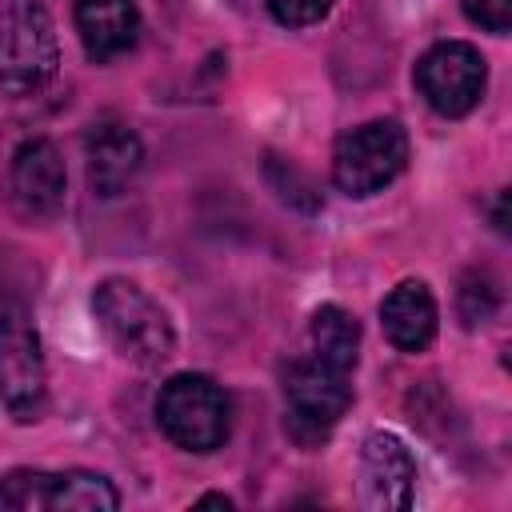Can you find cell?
Masks as SVG:
<instances>
[{
	"label": "cell",
	"mask_w": 512,
	"mask_h": 512,
	"mask_svg": "<svg viewBox=\"0 0 512 512\" xmlns=\"http://www.w3.org/2000/svg\"><path fill=\"white\" fill-rule=\"evenodd\" d=\"M92 312H96V324L108 336V344L140 368L168 360L176 348V332H172L168 312L132 280L112 276V280L96 284Z\"/></svg>",
	"instance_id": "obj_1"
},
{
	"label": "cell",
	"mask_w": 512,
	"mask_h": 512,
	"mask_svg": "<svg viewBox=\"0 0 512 512\" xmlns=\"http://www.w3.org/2000/svg\"><path fill=\"white\" fill-rule=\"evenodd\" d=\"M360 496L368 508L400 512L416 496V460L392 432H372L360 452Z\"/></svg>",
	"instance_id": "obj_9"
},
{
	"label": "cell",
	"mask_w": 512,
	"mask_h": 512,
	"mask_svg": "<svg viewBox=\"0 0 512 512\" xmlns=\"http://www.w3.org/2000/svg\"><path fill=\"white\" fill-rule=\"evenodd\" d=\"M196 508H232V500H228V496H220V492H212V496H200V500H196Z\"/></svg>",
	"instance_id": "obj_18"
},
{
	"label": "cell",
	"mask_w": 512,
	"mask_h": 512,
	"mask_svg": "<svg viewBox=\"0 0 512 512\" xmlns=\"http://www.w3.org/2000/svg\"><path fill=\"white\" fill-rule=\"evenodd\" d=\"M464 16L484 32L504 36L512 28V0H464Z\"/></svg>",
	"instance_id": "obj_17"
},
{
	"label": "cell",
	"mask_w": 512,
	"mask_h": 512,
	"mask_svg": "<svg viewBox=\"0 0 512 512\" xmlns=\"http://www.w3.org/2000/svg\"><path fill=\"white\" fill-rule=\"evenodd\" d=\"M264 4H268V12H272L280 24H288V28H304V24L324 20V16L332 12L336 0H264Z\"/></svg>",
	"instance_id": "obj_16"
},
{
	"label": "cell",
	"mask_w": 512,
	"mask_h": 512,
	"mask_svg": "<svg viewBox=\"0 0 512 512\" xmlns=\"http://www.w3.org/2000/svg\"><path fill=\"white\" fill-rule=\"evenodd\" d=\"M112 512L120 508V496L108 476L100 472H36L16 468L0 476V512Z\"/></svg>",
	"instance_id": "obj_4"
},
{
	"label": "cell",
	"mask_w": 512,
	"mask_h": 512,
	"mask_svg": "<svg viewBox=\"0 0 512 512\" xmlns=\"http://www.w3.org/2000/svg\"><path fill=\"white\" fill-rule=\"evenodd\" d=\"M76 32L92 60L124 56L140 36L136 0H76Z\"/></svg>",
	"instance_id": "obj_12"
},
{
	"label": "cell",
	"mask_w": 512,
	"mask_h": 512,
	"mask_svg": "<svg viewBox=\"0 0 512 512\" xmlns=\"http://www.w3.org/2000/svg\"><path fill=\"white\" fill-rule=\"evenodd\" d=\"M156 420L164 436L184 452H216L232 432V400L204 372L172 376L156 396Z\"/></svg>",
	"instance_id": "obj_2"
},
{
	"label": "cell",
	"mask_w": 512,
	"mask_h": 512,
	"mask_svg": "<svg viewBox=\"0 0 512 512\" xmlns=\"http://www.w3.org/2000/svg\"><path fill=\"white\" fill-rule=\"evenodd\" d=\"M84 152H88V184L96 196L128 192V184L140 176V164H144L140 136L124 120H112V116H104L88 128Z\"/></svg>",
	"instance_id": "obj_10"
},
{
	"label": "cell",
	"mask_w": 512,
	"mask_h": 512,
	"mask_svg": "<svg viewBox=\"0 0 512 512\" xmlns=\"http://www.w3.org/2000/svg\"><path fill=\"white\" fill-rule=\"evenodd\" d=\"M492 308H496V288L488 284V276L472 272L464 280V288H460V316H464V324L468 328L472 324H484L492 316Z\"/></svg>",
	"instance_id": "obj_15"
},
{
	"label": "cell",
	"mask_w": 512,
	"mask_h": 512,
	"mask_svg": "<svg viewBox=\"0 0 512 512\" xmlns=\"http://www.w3.org/2000/svg\"><path fill=\"white\" fill-rule=\"evenodd\" d=\"M488 84L484 56L464 40H444L428 48L416 64V88L440 116H464L480 104Z\"/></svg>",
	"instance_id": "obj_7"
},
{
	"label": "cell",
	"mask_w": 512,
	"mask_h": 512,
	"mask_svg": "<svg viewBox=\"0 0 512 512\" xmlns=\"http://www.w3.org/2000/svg\"><path fill=\"white\" fill-rule=\"evenodd\" d=\"M380 324L392 348L400 352H424L436 336V300L424 280L396 284L380 304Z\"/></svg>",
	"instance_id": "obj_13"
},
{
	"label": "cell",
	"mask_w": 512,
	"mask_h": 512,
	"mask_svg": "<svg viewBox=\"0 0 512 512\" xmlns=\"http://www.w3.org/2000/svg\"><path fill=\"white\" fill-rule=\"evenodd\" d=\"M56 72V32L40 0H0V88L28 96Z\"/></svg>",
	"instance_id": "obj_3"
},
{
	"label": "cell",
	"mask_w": 512,
	"mask_h": 512,
	"mask_svg": "<svg viewBox=\"0 0 512 512\" xmlns=\"http://www.w3.org/2000/svg\"><path fill=\"white\" fill-rule=\"evenodd\" d=\"M284 404H288V428L296 440L304 444L324 440L328 428L352 404L348 372H336L320 360H296L284 372Z\"/></svg>",
	"instance_id": "obj_6"
},
{
	"label": "cell",
	"mask_w": 512,
	"mask_h": 512,
	"mask_svg": "<svg viewBox=\"0 0 512 512\" xmlns=\"http://www.w3.org/2000/svg\"><path fill=\"white\" fill-rule=\"evenodd\" d=\"M408 164V136L396 120H368L348 128L332 152V180L348 196H372Z\"/></svg>",
	"instance_id": "obj_5"
},
{
	"label": "cell",
	"mask_w": 512,
	"mask_h": 512,
	"mask_svg": "<svg viewBox=\"0 0 512 512\" xmlns=\"http://www.w3.org/2000/svg\"><path fill=\"white\" fill-rule=\"evenodd\" d=\"M40 336L24 312H0V396L16 420H36L44 408Z\"/></svg>",
	"instance_id": "obj_8"
},
{
	"label": "cell",
	"mask_w": 512,
	"mask_h": 512,
	"mask_svg": "<svg viewBox=\"0 0 512 512\" xmlns=\"http://www.w3.org/2000/svg\"><path fill=\"white\" fill-rule=\"evenodd\" d=\"M68 172L52 140H24L12 156V196L28 216H52L64 204Z\"/></svg>",
	"instance_id": "obj_11"
},
{
	"label": "cell",
	"mask_w": 512,
	"mask_h": 512,
	"mask_svg": "<svg viewBox=\"0 0 512 512\" xmlns=\"http://www.w3.org/2000/svg\"><path fill=\"white\" fill-rule=\"evenodd\" d=\"M312 360L336 368V372H352L356 356H360V324L348 308L340 304H324L312 312Z\"/></svg>",
	"instance_id": "obj_14"
}]
</instances>
